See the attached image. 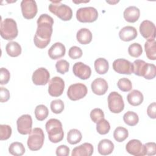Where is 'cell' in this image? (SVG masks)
<instances>
[{"label": "cell", "instance_id": "cell-1", "mask_svg": "<svg viewBox=\"0 0 156 156\" xmlns=\"http://www.w3.org/2000/svg\"><path fill=\"white\" fill-rule=\"evenodd\" d=\"M37 23V29L34 35V42L37 48L43 49L50 43L54 20L49 15L44 13L39 16Z\"/></svg>", "mask_w": 156, "mask_h": 156}, {"label": "cell", "instance_id": "cell-2", "mask_svg": "<svg viewBox=\"0 0 156 156\" xmlns=\"http://www.w3.org/2000/svg\"><path fill=\"white\" fill-rule=\"evenodd\" d=\"M48 138L51 142L57 143L61 141L64 137V132L62 122L57 119H49L45 125Z\"/></svg>", "mask_w": 156, "mask_h": 156}, {"label": "cell", "instance_id": "cell-3", "mask_svg": "<svg viewBox=\"0 0 156 156\" xmlns=\"http://www.w3.org/2000/svg\"><path fill=\"white\" fill-rule=\"evenodd\" d=\"M49 10L63 21H69L73 16L71 9L60 1H51L49 5Z\"/></svg>", "mask_w": 156, "mask_h": 156}, {"label": "cell", "instance_id": "cell-4", "mask_svg": "<svg viewBox=\"0 0 156 156\" xmlns=\"http://www.w3.org/2000/svg\"><path fill=\"white\" fill-rule=\"evenodd\" d=\"M1 36L5 40H12L15 38L18 34L16 21L12 18H5L1 21Z\"/></svg>", "mask_w": 156, "mask_h": 156}, {"label": "cell", "instance_id": "cell-5", "mask_svg": "<svg viewBox=\"0 0 156 156\" xmlns=\"http://www.w3.org/2000/svg\"><path fill=\"white\" fill-rule=\"evenodd\" d=\"M44 135L43 130L39 127H35L29 133L27 141L29 149L32 151L40 149L44 143Z\"/></svg>", "mask_w": 156, "mask_h": 156}, {"label": "cell", "instance_id": "cell-6", "mask_svg": "<svg viewBox=\"0 0 156 156\" xmlns=\"http://www.w3.org/2000/svg\"><path fill=\"white\" fill-rule=\"evenodd\" d=\"M98 17L97 10L93 7H81L76 12V18L81 23H93Z\"/></svg>", "mask_w": 156, "mask_h": 156}, {"label": "cell", "instance_id": "cell-7", "mask_svg": "<svg viewBox=\"0 0 156 156\" xmlns=\"http://www.w3.org/2000/svg\"><path fill=\"white\" fill-rule=\"evenodd\" d=\"M108 106L110 111L113 113L121 112L124 108L122 96L116 91L111 92L108 96Z\"/></svg>", "mask_w": 156, "mask_h": 156}, {"label": "cell", "instance_id": "cell-8", "mask_svg": "<svg viewBox=\"0 0 156 156\" xmlns=\"http://www.w3.org/2000/svg\"><path fill=\"white\" fill-rule=\"evenodd\" d=\"M88 90L85 85L81 83H76L71 85L67 91V96L71 101H77L84 98L87 94Z\"/></svg>", "mask_w": 156, "mask_h": 156}, {"label": "cell", "instance_id": "cell-9", "mask_svg": "<svg viewBox=\"0 0 156 156\" xmlns=\"http://www.w3.org/2000/svg\"><path fill=\"white\" fill-rule=\"evenodd\" d=\"M65 88L64 80L60 77H54L49 83L48 93L53 97H58L62 94Z\"/></svg>", "mask_w": 156, "mask_h": 156}, {"label": "cell", "instance_id": "cell-10", "mask_svg": "<svg viewBox=\"0 0 156 156\" xmlns=\"http://www.w3.org/2000/svg\"><path fill=\"white\" fill-rule=\"evenodd\" d=\"M21 8L23 16L26 19H32L37 13V5L34 0L22 1L21 2Z\"/></svg>", "mask_w": 156, "mask_h": 156}, {"label": "cell", "instance_id": "cell-11", "mask_svg": "<svg viewBox=\"0 0 156 156\" xmlns=\"http://www.w3.org/2000/svg\"><path fill=\"white\" fill-rule=\"evenodd\" d=\"M17 130L21 135H27L32 130V119L30 115L26 114L21 115L16 121Z\"/></svg>", "mask_w": 156, "mask_h": 156}, {"label": "cell", "instance_id": "cell-12", "mask_svg": "<svg viewBox=\"0 0 156 156\" xmlns=\"http://www.w3.org/2000/svg\"><path fill=\"white\" fill-rule=\"evenodd\" d=\"M113 69L119 74H130L133 73L132 63L124 58H118L113 63Z\"/></svg>", "mask_w": 156, "mask_h": 156}, {"label": "cell", "instance_id": "cell-13", "mask_svg": "<svg viewBox=\"0 0 156 156\" xmlns=\"http://www.w3.org/2000/svg\"><path fill=\"white\" fill-rule=\"evenodd\" d=\"M141 35L147 40L155 39L156 28L155 24L149 20L143 21L140 26Z\"/></svg>", "mask_w": 156, "mask_h": 156}, {"label": "cell", "instance_id": "cell-14", "mask_svg": "<svg viewBox=\"0 0 156 156\" xmlns=\"http://www.w3.org/2000/svg\"><path fill=\"white\" fill-rule=\"evenodd\" d=\"M50 74L44 68H39L32 74V80L36 85H45L49 81Z\"/></svg>", "mask_w": 156, "mask_h": 156}, {"label": "cell", "instance_id": "cell-15", "mask_svg": "<svg viewBox=\"0 0 156 156\" xmlns=\"http://www.w3.org/2000/svg\"><path fill=\"white\" fill-rule=\"evenodd\" d=\"M73 71L76 76L82 80L88 79L91 74L90 67L80 62L74 63L73 67Z\"/></svg>", "mask_w": 156, "mask_h": 156}, {"label": "cell", "instance_id": "cell-16", "mask_svg": "<svg viewBox=\"0 0 156 156\" xmlns=\"http://www.w3.org/2000/svg\"><path fill=\"white\" fill-rule=\"evenodd\" d=\"M126 149L128 153L135 156L145 155L144 145L138 140L133 139L130 140L126 144Z\"/></svg>", "mask_w": 156, "mask_h": 156}, {"label": "cell", "instance_id": "cell-17", "mask_svg": "<svg viewBox=\"0 0 156 156\" xmlns=\"http://www.w3.org/2000/svg\"><path fill=\"white\" fill-rule=\"evenodd\" d=\"M48 55L51 59L56 60L63 57L66 52V48L63 44L56 42L48 50Z\"/></svg>", "mask_w": 156, "mask_h": 156}, {"label": "cell", "instance_id": "cell-18", "mask_svg": "<svg viewBox=\"0 0 156 156\" xmlns=\"http://www.w3.org/2000/svg\"><path fill=\"white\" fill-rule=\"evenodd\" d=\"M93 93L97 95H103L108 90V83L107 81L101 77L94 79L91 85Z\"/></svg>", "mask_w": 156, "mask_h": 156}, {"label": "cell", "instance_id": "cell-19", "mask_svg": "<svg viewBox=\"0 0 156 156\" xmlns=\"http://www.w3.org/2000/svg\"><path fill=\"white\" fill-rule=\"evenodd\" d=\"M93 146L91 144L85 143L73 149L72 156H91L93 153Z\"/></svg>", "mask_w": 156, "mask_h": 156}, {"label": "cell", "instance_id": "cell-20", "mask_svg": "<svg viewBox=\"0 0 156 156\" xmlns=\"http://www.w3.org/2000/svg\"><path fill=\"white\" fill-rule=\"evenodd\" d=\"M136 29L130 26H127L122 27L119 32V37L124 41H130L134 40L137 37Z\"/></svg>", "mask_w": 156, "mask_h": 156}, {"label": "cell", "instance_id": "cell-21", "mask_svg": "<svg viewBox=\"0 0 156 156\" xmlns=\"http://www.w3.org/2000/svg\"><path fill=\"white\" fill-rule=\"evenodd\" d=\"M124 18L129 23H135L140 18V9L135 6H130L126 8L124 11Z\"/></svg>", "mask_w": 156, "mask_h": 156}, {"label": "cell", "instance_id": "cell-22", "mask_svg": "<svg viewBox=\"0 0 156 156\" xmlns=\"http://www.w3.org/2000/svg\"><path fill=\"white\" fill-rule=\"evenodd\" d=\"M114 149V144L108 139H103L101 140L98 146V152L102 155L110 154Z\"/></svg>", "mask_w": 156, "mask_h": 156}, {"label": "cell", "instance_id": "cell-23", "mask_svg": "<svg viewBox=\"0 0 156 156\" xmlns=\"http://www.w3.org/2000/svg\"><path fill=\"white\" fill-rule=\"evenodd\" d=\"M127 99L131 105L138 106L143 102L144 97L141 92L137 90H133L127 94Z\"/></svg>", "mask_w": 156, "mask_h": 156}, {"label": "cell", "instance_id": "cell-24", "mask_svg": "<svg viewBox=\"0 0 156 156\" xmlns=\"http://www.w3.org/2000/svg\"><path fill=\"white\" fill-rule=\"evenodd\" d=\"M92 33L87 28H82L79 30L76 34V38L78 42L82 44H87L92 40Z\"/></svg>", "mask_w": 156, "mask_h": 156}, {"label": "cell", "instance_id": "cell-25", "mask_svg": "<svg viewBox=\"0 0 156 156\" xmlns=\"http://www.w3.org/2000/svg\"><path fill=\"white\" fill-rule=\"evenodd\" d=\"M144 49L147 57L152 60L156 59V43L155 39L147 40L144 44Z\"/></svg>", "mask_w": 156, "mask_h": 156}, {"label": "cell", "instance_id": "cell-26", "mask_svg": "<svg viewBox=\"0 0 156 156\" xmlns=\"http://www.w3.org/2000/svg\"><path fill=\"white\" fill-rule=\"evenodd\" d=\"M7 54L13 57L19 56L21 53V47L19 43L16 41H10L5 46Z\"/></svg>", "mask_w": 156, "mask_h": 156}, {"label": "cell", "instance_id": "cell-27", "mask_svg": "<svg viewBox=\"0 0 156 156\" xmlns=\"http://www.w3.org/2000/svg\"><path fill=\"white\" fill-rule=\"evenodd\" d=\"M94 69L99 74H105L109 68L108 61L104 58H99L94 61Z\"/></svg>", "mask_w": 156, "mask_h": 156}, {"label": "cell", "instance_id": "cell-28", "mask_svg": "<svg viewBox=\"0 0 156 156\" xmlns=\"http://www.w3.org/2000/svg\"><path fill=\"white\" fill-rule=\"evenodd\" d=\"M147 63L143 60L137 59L132 63L133 73L138 76H143L144 74L146 69Z\"/></svg>", "mask_w": 156, "mask_h": 156}, {"label": "cell", "instance_id": "cell-29", "mask_svg": "<svg viewBox=\"0 0 156 156\" xmlns=\"http://www.w3.org/2000/svg\"><path fill=\"white\" fill-rule=\"evenodd\" d=\"M82 136L81 132L76 129L69 130L67 134V141L71 144H76L79 143L82 140Z\"/></svg>", "mask_w": 156, "mask_h": 156}, {"label": "cell", "instance_id": "cell-30", "mask_svg": "<svg viewBox=\"0 0 156 156\" xmlns=\"http://www.w3.org/2000/svg\"><path fill=\"white\" fill-rule=\"evenodd\" d=\"M9 152L13 155L21 156L25 152L24 145L20 142H13L9 146Z\"/></svg>", "mask_w": 156, "mask_h": 156}, {"label": "cell", "instance_id": "cell-31", "mask_svg": "<svg viewBox=\"0 0 156 156\" xmlns=\"http://www.w3.org/2000/svg\"><path fill=\"white\" fill-rule=\"evenodd\" d=\"M123 120L127 125L130 126H134L138 124L139 121V118L136 113L132 111H128L124 113L123 116Z\"/></svg>", "mask_w": 156, "mask_h": 156}, {"label": "cell", "instance_id": "cell-32", "mask_svg": "<svg viewBox=\"0 0 156 156\" xmlns=\"http://www.w3.org/2000/svg\"><path fill=\"white\" fill-rule=\"evenodd\" d=\"M34 113L36 119L40 121H41L48 117L49 111L48 108L44 105L40 104L35 107Z\"/></svg>", "mask_w": 156, "mask_h": 156}, {"label": "cell", "instance_id": "cell-33", "mask_svg": "<svg viewBox=\"0 0 156 156\" xmlns=\"http://www.w3.org/2000/svg\"><path fill=\"white\" fill-rule=\"evenodd\" d=\"M129 135L128 130L123 127H117L113 132V137L118 142L124 141Z\"/></svg>", "mask_w": 156, "mask_h": 156}, {"label": "cell", "instance_id": "cell-34", "mask_svg": "<svg viewBox=\"0 0 156 156\" xmlns=\"http://www.w3.org/2000/svg\"><path fill=\"white\" fill-rule=\"evenodd\" d=\"M128 52L130 56L137 58L143 53L142 46L138 43H133L129 46Z\"/></svg>", "mask_w": 156, "mask_h": 156}, {"label": "cell", "instance_id": "cell-35", "mask_svg": "<svg viewBox=\"0 0 156 156\" xmlns=\"http://www.w3.org/2000/svg\"><path fill=\"white\" fill-rule=\"evenodd\" d=\"M96 130L101 135H105L108 133L110 129V125L108 121L104 118L96 123Z\"/></svg>", "mask_w": 156, "mask_h": 156}, {"label": "cell", "instance_id": "cell-36", "mask_svg": "<svg viewBox=\"0 0 156 156\" xmlns=\"http://www.w3.org/2000/svg\"><path fill=\"white\" fill-rule=\"evenodd\" d=\"M118 87L120 90L124 92H127L132 90V84L131 81L127 78H121L119 79L117 83Z\"/></svg>", "mask_w": 156, "mask_h": 156}, {"label": "cell", "instance_id": "cell-37", "mask_svg": "<svg viewBox=\"0 0 156 156\" xmlns=\"http://www.w3.org/2000/svg\"><path fill=\"white\" fill-rule=\"evenodd\" d=\"M50 107L53 113L59 114L64 110V103L61 99H55L52 101Z\"/></svg>", "mask_w": 156, "mask_h": 156}, {"label": "cell", "instance_id": "cell-38", "mask_svg": "<svg viewBox=\"0 0 156 156\" xmlns=\"http://www.w3.org/2000/svg\"><path fill=\"white\" fill-rule=\"evenodd\" d=\"M12 128L10 126L6 124L0 125V140H6L9 139L12 135Z\"/></svg>", "mask_w": 156, "mask_h": 156}, {"label": "cell", "instance_id": "cell-39", "mask_svg": "<svg viewBox=\"0 0 156 156\" xmlns=\"http://www.w3.org/2000/svg\"><path fill=\"white\" fill-rule=\"evenodd\" d=\"M69 64L65 60H59L55 63V68L57 71L62 74H64L69 70Z\"/></svg>", "mask_w": 156, "mask_h": 156}, {"label": "cell", "instance_id": "cell-40", "mask_svg": "<svg viewBox=\"0 0 156 156\" xmlns=\"http://www.w3.org/2000/svg\"><path fill=\"white\" fill-rule=\"evenodd\" d=\"M90 118L93 122L98 123L99 121L104 118V112L99 108L93 109L90 112Z\"/></svg>", "mask_w": 156, "mask_h": 156}, {"label": "cell", "instance_id": "cell-41", "mask_svg": "<svg viewBox=\"0 0 156 156\" xmlns=\"http://www.w3.org/2000/svg\"><path fill=\"white\" fill-rule=\"evenodd\" d=\"M156 76V66L155 65L152 63H147L146 69L143 77L146 79H152Z\"/></svg>", "mask_w": 156, "mask_h": 156}, {"label": "cell", "instance_id": "cell-42", "mask_svg": "<svg viewBox=\"0 0 156 156\" xmlns=\"http://www.w3.org/2000/svg\"><path fill=\"white\" fill-rule=\"evenodd\" d=\"M68 55L72 59H77L82 57V51L78 46H72L69 48L68 51Z\"/></svg>", "mask_w": 156, "mask_h": 156}, {"label": "cell", "instance_id": "cell-43", "mask_svg": "<svg viewBox=\"0 0 156 156\" xmlns=\"http://www.w3.org/2000/svg\"><path fill=\"white\" fill-rule=\"evenodd\" d=\"M10 78V74L8 69L1 68L0 69V83L1 85L7 84Z\"/></svg>", "mask_w": 156, "mask_h": 156}, {"label": "cell", "instance_id": "cell-44", "mask_svg": "<svg viewBox=\"0 0 156 156\" xmlns=\"http://www.w3.org/2000/svg\"><path fill=\"white\" fill-rule=\"evenodd\" d=\"M144 154L146 155H154L156 154V144L154 142L147 143L144 144Z\"/></svg>", "mask_w": 156, "mask_h": 156}, {"label": "cell", "instance_id": "cell-45", "mask_svg": "<svg viewBox=\"0 0 156 156\" xmlns=\"http://www.w3.org/2000/svg\"><path fill=\"white\" fill-rule=\"evenodd\" d=\"M69 148L66 145H60L56 149V155L57 156H68L69 154Z\"/></svg>", "mask_w": 156, "mask_h": 156}, {"label": "cell", "instance_id": "cell-46", "mask_svg": "<svg viewBox=\"0 0 156 156\" xmlns=\"http://www.w3.org/2000/svg\"><path fill=\"white\" fill-rule=\"evenodd\" d=\"M10 92L9 91L4 88V87H0V101L1 102H7L10 98Z\"/></svg>", "mask_w": 156, "mask_h": 156}, {"label": "cell", "instance_id": "cell-47", "mask_svg": "<svg viewBox=\"0 0 156 156\" xmlns=\"http://www.w3.org/2000/svg\"><path fill=\"white\" fill-rule=\"evenodd\" d=\"M147 114L149 118L155 119L156 118V104L155 102L151 103L147 108Z\"/></svg>", "mask_w": 156, "mask_h": 156}]
</instances>
